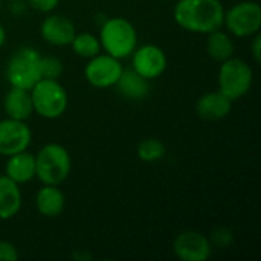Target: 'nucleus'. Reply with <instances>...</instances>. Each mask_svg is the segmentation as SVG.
<instances>
[{"label":"nucleus","instance_id":"nucleus-22","mask_svg":"<svg viewBox=\"0 0 261 261\" xmlns=\"http://www.w3.org/2000/svg\"><path fill=\"white\" fill-rule=\"evenodd\" d=\"M40 70H41V78H49V80H58L63 72L64 66L58 57L54 55H41L40 58Z\"/></svg>","mask_w":261,"mask_h":261},{"label":"nucleus","instance_id":"nucleus-18","mask_svg":"<svg viewBox=\"0 0 261 261\" xmlns=\"http://www.w3.org/2000/svg\"><path fill=\"white\" fill-rule=\"evenodd\" d=\"M115 87L118 89L121 96L130 101H142L150 93V81L141 76L133 69H124Z\"/></svg>","mask_w":261,"mask_h":261},{"label":"nucleus","instance_id":"nucleus-27","mask_svg":"<svg viewBox=\"0 0 261 261\" xmlns=\"http://www.w3.org/2000/svg\"><path fill=\"white\" fill-rule=\"evenodd\" d=\"M5 43H6V29H5V26L0 23V49L5 46Z\"/></svg>","mask_w":261,"mask_h":261},{"label":"nucleus","instance_id":"nucleus-13","mask_svg":"<svg viewBox=\"0 0 261 261\" xmlns=\"http://www.w3.org/2000/svg\"><path fill=\"white\" fill-rule=\"evenodd\" d=\"M232 99L223 95L220 90L203 93L196 102V113L205 121H220L225 119L232 110Z\"/></svg>","mask_w":261,"mask_h":261},{"label":"nucleus","instance_id":"nucleus-11","mask_svg":"<svg viewBox=\"0 0 261 261\" xmlns=\"http://www.w3.org/2000/svg\"><path fill=\"white\" fill-rule=\"evenodd\" d=\"M173 252L182 261H206L213 255V245L199 231H184L174 239Z\"/></svg>","mask_w":261,"mask_h":261},{"label":"nucleus","instance_id":"nucleus-15","mask_svg":"<svg viewBox=\"0 0 261 261\" xmlns=\"http://www.w3.org/2000/svg\"><path fill=\"white\" fill-rule=\"evenodd\" d=\"M5 176L18 185L35 179V154H31L28 150H24L8 156L5 164Z\"/></svg>","mask_w":261,"mask_h":261},{"label":"nucleus","instance_id":"nucleus-3","mask_svg":"<svg viewBox=\"0 0 261 261\" xmlns=\"http://www.w3.org/2000/svg\"><path fill=\"white\" fill-rule=\"evenodd\" d=\"M72 159L61 144H46L35 154V179L43 185H61L70 174Z\"/></svg>","mask_w":261,"mask_h":261},{"label":"nucleus","instance_id":"nucleus-28","mask_svg":"<svg viewBox=\"0 0 261 261\" xmlns=\"http://www.w3.org/2000/svg\"><path fill=\"white\" fill-rule=\"evenodd\" d=\"M0 11H2V0H0Z\"/></svg>","mask_w":261,"mask_h":261},{"label":"nucleus","instance_id":"nucleus-17","mask_svg":"<svg viewBox=\"0 0 261 261\" xmlns=\"http://www.w3.org/2000/svg\"><path fill=\"white\" fill-rule=\"evenodd\" d=\"M23 203L20 185L11 180L8 176H0V220H9L15 217Z\"/></svg>","mask_w":261,"mask_h":261},{"label":"nucleus","instance_id":"nucleus-19","mask_svg":"<svg viewBox=\"0 0 261 261\" xmlns=\"http://www.w3.org/2000/svg\"><path fill=\"white\" fill-rule=\"evenodd\" d=\"M234 50H236L234 40L231 38V35L228 32L217 29V31L208 34L206 52L214 61L222 63V61L234 57Z\"/></svg>","mask_w":261,"mask_h":261},{"label":"nucleus","instance_id":"nucleus-12","mask_svg":"<svg viewBox=\"0 0 261 261\" xmlns=\"http://www.w3.org/2000/svg\"><path fill=\"white\" fill-rule=\"evenodd\" d=\"M40 34L41 38L49 44L63 47V46H70L76 34V29L70 18L60 14L49 12V15L40 24Z\"/></svg>","mask_w":261,"mask_h":261},{"label":"nucleus","instance_id":"nucleus-1","mask_svg":"<svg viewBox=\"0 0 261 261\" xmlns=\"http://www.w3.org/2000/svg\"><path fill=\"white\" fill-rule=\"evenodd\" d=\"M173 15L182 29L208 35L223 28L225 6L220 0H177Z\"/></svg>","mask_w":261,"mask_h":261},{"label":"nucleus","instance_id":"nucleus-25","mask_svg":"<svg viewBox=\"0 0 261 261\" xmlns=\"http://www.w3.org/2000/svg\"><path fill=\"white\" fill-rule=\"evenodd\" d=\"M28 5L38 12L49 14L60 5V0H28Z\"/></svg>","mask_w":261,"mask_h":261},{"label":"nucleus","instance_id":"nucleus-9","mask_svg":"<svg viewBox=\"0 0 261 261\" xmlns=\"http://www.w3.org/2000/svg\"><path fill=\"white\" fill-rule=\"evenodd\" d=\"M130 57L132 69L148 81L159 78L168 66L167 54L156 44H142L136 47Z\"/></svg>","mask_w":261,"mask_h":261},{"label":"nucleus","instance_id":"nucleus-8","mask_svg":"<svg viewBox=\"0 0 261 261\" xmlns=\"http://www.w3.org/2000/svg\"><path fill=\"white\" fill-rule=\"evenodd\" d=\"M124 67L121 60L109 55V54H98L87 60L84 67V78L86 81L96 89H110L115 87L118 83Z\"/></svg>","mask_w":261,"mask_h":261},{"label":"nucleus","instance_id":"nucleus-6","mask_svg":"<svg viewBox=\"0 0 261 261\" xmlns=\"http://www.w3.org/2000/svg\"><path fill=\"white\" fill-rule=\"evenodd\" d=\"M217 83L223 95L237 101L249 93L254 83V70L245 60L231 57L220 63Z\"/></svg>","mask_w":261,"mask_h":261},{"label":"nucleus","instance_id":"nucleus-21","mask_svg":"<svg viewBox=\"0 0 261 261\" xmlns=\"http://www.w3.org/2000/svg\"><path fill=\"white\" fill-rule=\"evenodd\" d=\"M136 153H138V158L142 162L151 164V162L161 161L165 156L167 148H165V145H164L162 141H159L156 138H147V139H144V141L139 142Z\"/></svg>","mask_w":261,"mask_h":261},{"label":"nucleus","instance_id":"nucleus-14","mask_svg":"<svg viewBox=\"0 0 261 261\" xmlns=\"http://www.w3.org/2000/svg\"><path fill=\"white\" fill-rule=\"evenodd\" d=\"M3 110L6 116L11 119L28 121L34 113L29 90L20 87H11L3 96Z\"/></svg>","mask_w":261,"mask_h":261},{"label":"nucleus","instance_id":"nucleus-4","mask_svg":"<svg viewBox=\"0 0 261 261\" xmlns=\"http://www.w3.org/2000/svg\"><path fill=\"white\" fill-rule=\"evenodd\" d=\"M34 112L44 119H58L67 109V92L58 80L40 78L31 89Z\"/></svg>","mask_w":261,"mask_h":261},{"label":"nucleus","instance_id":"nucleus-23","mask_svg":"<svg viewBox=\"0 0 261 261\" xmlns=\"http://www.w3.org/2000/svg\"><path fill=\"white\" fill-rule=\"evenodd\" d=\"M213 246L217 248H228L234 243V234L226 226H217L213 229L211 236L208 237Z\"/></svg>","mask_w":261,"mask_h":261},{"label":"nucleus","instance_id":"nucleus-16","mask_svg":"<svg viewBox=\"0 0 261 261\" xmlns=\"http://www.w3.org/2000/svg\"><path fill=\"white\" fill-rule=\"evenodd\" d=\"M35 208L43 217H58L66 208V196L58 185H43L35 194Z\"/></svg>","mask_w":261,"mask_h":261},{"label":"nucleus","instance_id":"nucleus-26","mask_svg":"<svg viewBox=\"0 0 261 261\" xmlns=\"http://www.w3.org/2000/svg\"><path fill=\"white\" fill-rule=\"evenodd\" d=\"M251 52H252V58L255 63L261 61V35L260 32L252 35V44H251Z\"/></svg>","mask_w":261,"mask_h":261},{"label":"nucleus","instance_id":"nucleus-10","mask_svg":"<svg viewBox=\"0 0 261 261\" xmlns=\"http://www.w3.org/2000/svg\"><path fill=\"white\" fill-rule=\"evenodd\" d=\"M32 142V132L26 121L0 119V156H11L29 148Z\"/></svg>","mask_w":261,"mask_h":261},{"label":"nucleus","instance_id":"nucleus-20","mask_svg":"<svg viewBox=\"0 0 261 261\" xmlns=\"http://www.w3.org/2000/svg\"><path fill=\"white\" fill-rule=\"evenodd\" d=\"M70 47L78 57L86 58V60L98 55L102 50L99 38L90 32H76L70 43Z\"/></svg>","mask_w":261,"mask_h":261},{"label":"nucleus","instance_id":"nucleus-7","mask_svg":"<svg viewBox=\"0 0 261 261\" xmlns=\"http://www.w3.org/2000/svg\"><path fill=\"white\" fill-rule=\"evenodd\" d=\"M223 26L239 38L258 34L261 29V6L255 0H243L225 11Z\"/></svg>","mask_w":261,"mask_h":261},{"label":"nucleus","instance_id":"nucleus-5","mask_svg":"<svg viewBox=\"0 0 261 261\" xmlns=\"http://www.w3.org/2000/svg\"><path fill=\"white\" fill-rule=\"evenodd\" d=\"M40 58L41 54L31 46H23L14 50L5 69V76L9 86L29 90L41 78Z\"/></svg>","mask_w":261,"mask_h":261},{"label":"nucleus","instance_id":"nucleus-24","mask_svg":"<svg viewBox=\"0 0 261 261\" xmlns=\"http://www.w3.org/2000/svg\"><path fill=\"white\" fill-rule=\"evenodd\" d=\"M18 258V249L11 243L0 240V261H14Z\"/></svg>","mask_w":261,"mask_h":261},{"label":"nucleus","instance_id":"nucleus-2","mask_svg":"<svg viewBox=\"0 0 261 261\" xmlns=\"http://www.w3.org/2000/svg\"><path fill=\"white\" fill-rule=\"evenodd\" d=\"M98 38L101 49L118 60L128 58L138 47V31L124 17L107 18L99 29Z\"/></svg>","mask_w":261,"mask_h":261}]
</instances>
